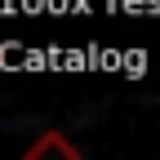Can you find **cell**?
I'll return each instance as SVG.
<instances>
[{
    "instance_id": "6da1fadb",
    "label": "cell",
    "mask_w": 160,
    "mask_h": 160,
    "mask_svg": "<svg viewBox=\"0 0 160 160\" xmlns=\"http://www.w3.org/2000/svg\"><path fill=\"white\" fill-rule=\"evenodd\" d=\"M22 160H85V156H80V147L71 142L67 133L45 129V133H40L36 142L27 147V156H22Z\"/></svg>"
}]
</instances>
